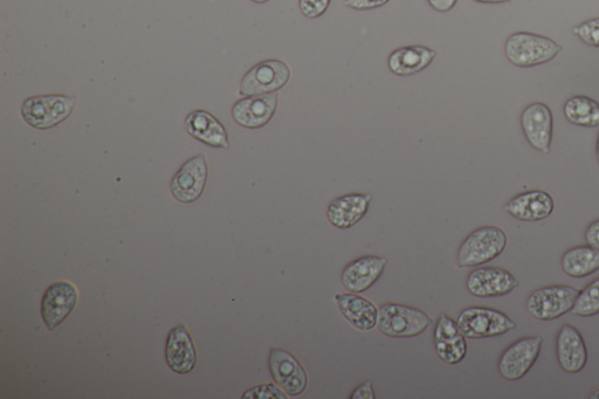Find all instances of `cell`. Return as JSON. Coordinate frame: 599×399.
I'll list each match as a JSON object with an SVG mask.
<instances>
[{
  "label": "cell",
  "mask_w": 599,
  "mask_h": 399,
  "mask_svg": "<svg viewBox=\"0 0 599 399\" xmlns=\"http://www.w3.org/2000/svg\"><path fill=\"white\" fill-rule=\"evenodd\" d=\"M563 50L556 41L532 32L513 33L506 41L505 53L509 63L529 68L545 65Z\"/></svg>",
  "instance_id": "obj_1"
},
{
  "label": "cell",
  "mask_w": 599,
  "mask_h": 399,
  "mask_svg": "<svg viewBox=\"0 0 599 399\" xmlns=\"http://www.w3.org/2000/svg\"><path fill=\"white\" fill-rule=\"evenodd\" d=\"M508 237L498 226H483L474 230L461 243L458 251L460 268L479 267L491 263L506 250Z\"/></svg>",
  "instance_id": "obj_2"
},
{
  "label": "cell",
  "mask_w": 599,
  "mask_h": 399,
  "mask_svg": "<svg viewBox=\"0 0 599 399\" xmlns=\"http://www.w3.org/2000/svg\"><path fill=\"white\" fill-rule=\"evenodd\" d=\"M433 325V319L422 309L388 302L380 308L377 328L392 339H411L422 335Z\"/></svg>",
  "instance_id": "obj_3"
},
{
  "label": "cell",
  "mask_w": 599,
  "mask_h": 399,
  "mask_svg": "<svg viewBox=\"0 0 599 399\" xmlns=\"http://www.w3.org/2000/svg\"><path fill=\"white\" fill-rule=\"evenodd\" d=\"M460 333L466 339H491L505 335L516 328V323L509 316L490 307H468L457 319Z\"/></svg>",
  "instance_id": "obj_4"
},
{
  "label": "cell",
  "mask_w": 599,
  "mask_h": 399,
  "mask_svg": "<svg viewBox=\"0 0 599 399\" xmlns=\"http://www.w3.org/2000/svg\"><path fill=\"white\" fill-rule=\"evenodd\" d=\"M580 290L569 285L537 288L526 301L527 313L537 321H553L571 312Z\"/></svg>",
  "instance_id": "obj_5"
},
{
  "label": "cell",
  "mask_w": 599,
  "mask_h": 399,
  "mask_svg": "<svg viewBox=\"0 0 599 399\" xmlns=\"http://www.w3.org/2000/svg\"><path fill=\"white\" fill-rule=\"evenodd\" d=\"M77 99L66 95L33 96L22 107L23 119L33 128L50 129L70 116Z\"/></svg>",
  "instance_id": "obj_6"
},
{
  "label": "cell",
  "mask_w": 599,
  "mask_h": 399,
  "mask_svg": "<svg viewBox=\"0 0 599 399\" xmlns=\"http://www.w3.org/2000/svg\"><path fill=\"white\" fill-rule=\"evenodd\" d=\"M542 346L541 336L521 337L509 345L502 352L498 362L501 377L509 382L522 380L539 360Z\"/></svg>",
  "instance_id": "obj_7"
},
{
  "label": "cell",
  "mask_w": 599,
  "mask_h": 399,
  "mask_svg": "<svg viewBox=\"0 0 599 399\" xmlns=\"http://www.w3.org/2000/svg\"><path fill=\"white\" fill-rule=\"evenodd\" d=\"M291 74V68L284 61H263L245 74L239 93L242 96L277 93L291 80Z\"/></svg>",
  "instance_id": "obj_8"
},
{
  "label": "cell",
  "mask_w": 599,
  "mask_h": 399,
  "mask_svg": "<svg viewBox=\"0 0 599 399\" xmlns=\"http://www.w3.org/2000/svg\"><path fill=\"white\" fill-rule=\"evenodd\" d=\"M519 286L515 275L505 268L494 266L475 268L466 279L468 293L481 299L505 297Z\"/></svg>",
  "instance_id": "obj_9"
},
{
  "label": "cell",
  "mask_w": 599,
  "mask_h": 399,
  "mask_svg": "<svg viewBox=\"0 0 599 399\" xmlns=\"http://www.w3.org/2000/svg\"><path fill=\"white\" fill-rule=\"evenodd\" d=\"M268 367H270L274 382L288 396H300L307 390V371L300 361L287 350L272 348L270 356H268Z\"/></svg>",
  "instance_id": "obj_10"
},
{
  "label": "cell",
  "mask_w": 599,
  "mask_h": 399,
  "mask_svg": "<svg viewBox=\"0 0 599 399\" xmlns=\"http://www.w3.org/2000/svg\"><path fill=\"white\" fill-rule=\"evenodd\" d=\"M521 128L529 146L548 155L552 150L554 118L546 103L535 102L521 114Z\"/></svg>",
  "instance_id": "obj_11"
},
{
  "label": "cell",
  "mask_w": 599,
  "mask_h": 399,
  "mask_svg": "<svg viewBox=\"0 0 599 399\" xmlns=\"http://www.w3.org/2000/svg\"><path fill=\"white\" fill-rule=\"evenodd\" d=\"M78 304V291L71 282L58 281L47 288L41 301V316L48 329L59 327Z\"/></svg>",
  "instance_id": "obj_12"
},
{
  "label": "cell",
  "mask_w": 599,
  "mask_h": 399,
  "mask_svg": "<svg viewBox=\"0 0 599 399\" xmlns=\"http://www.w3.org/2000/svg\"><path fill=\"white\" fill-rule=\"evenodd\" d=\"M206 181H208V164L204 155H198L185 163L172 178V195L182 203L196 202L204 192Z\"/></svg>",
  "instance_id": "obj_13"
},
{
  "label": "cell",
  "mask_w": 599,
  "mask_h": 399,
  "mask_svg": "<svg viewBox=\"0 0 599 399\" xmlns=\"http://www.w3.org/2000/svg\"><path fill=\"white\" fill-rule=\"evenodd\" d=\"M387 258L364 256L357 258L343 268L341 274L342 286L350 293H364L370 290L382 278Z\"/></svg>",
  "instance_id": "obj_14"
},
{
  "label": "cell",
  "mask_w": 599,
  "mask_h": 399,
  "mask_svg": "<svg viewBox=\"0 0 599 399\" xmlns=\"http://www.w3.org/2000/svg\"><path fill=\"white\" fill-rule=\"evenodd\" d=\"M556 356L566 373L575 375L587 366L589 355L583 335L576 327L564 323L556 336Z\"/></svg>",
  "instance_id": "obj_15"
},
{
  "label": "cell",
  "mask_w": 599,
  "mask_h": 399,
  "mask_svg": "<svg viewBox=\"0 0 599 399\" xmlns=\"http://www.w3.org/2000/svg\"><path fill=\"white\" fill-rule=\"evenodd\" d=\"M278 102L277 93L247 96L234 105L233 119L245 128H263L273 119L278 109Z\"/></svg>",
  "instance_id": "obj_16"
},
{
  "label": "cell",
  "mask_w": 599,
  "mask_h": 399,
  "mask_svg": "<svg viewBox=\"0 0 599 399\" xmlns=\"http://www.w3.org/2000/svg\"><path fill=\"white\" fill-rule=\"evenodd\" d=\"M504 210L521 222H541L553 215L555 202L546 191L530 190L509 199Z\"/></svg>",
  "instance_id": "obj_17"
},
{
  "label": "cell",
  "mask_w": 599,
  "mask_h": 399,
  "mask_svg": "<svg viewBox=\"0 0 599 399\" xmlns=\"http://www.w3.org/2000/svg\"><path fill=\"white\" fill-rule=\"evenodd\" d=\"M373 196L348 194L334 199L329 204L327 218L336 229L348 230L366 217Z\"/></svg>",
  "instance_id": "obj_18"
},
{
  "label": "cell",
  "mask_w": 599,
  "mask_h": 399,
  "mask_svg": "<svg viewBox=\"0 0 599 399\" xmlns=\"http://www.w3.org/2000/svg\"><path fill=\"white\" fill-rule=\"evenodd\" d=\"M165 360L174 373L185 375L195 369L197 354L187 328L179 325L171 330L165 347Z\"/></svg>",
  "instance_id": "obj_19"
},
{
  "label": "cell",
  "mask_w": 599,
  "mask_h": 399,
  "mask_svg": "<svg viewBox=\"0 0 599 399\" xmlns=\"http://www.w3.org/2000/svg\"><path fill=\"white\" fill-rule=\"evenodd\" d=\"M335 302L343 318L360 332H370L377 327L380 309L368 299L349 292L336 294Z\"/></svg>",
  "instance_id": "obj_20"
},
{
  "label": "cell",
  "mask_w": 599,
  "mask_h": 399,
  "mask_svg": "<svg viewBox=\"0 0 599 399\" xmlns=\"http://www.w3.org/2000/svg\"><path fill=\"white\" fill-rule=\"evenodd\" d=\"M437 57L430 47L411 45L399 47L389 55V70L398 77H410L428 68Z\"/></svg>",
  "instance_id": "obj_21"
},
{
  "label": "cell",
  "mask_w": 599,
  "mask_h": 399,
  "mask_svg": "<svg viewBox=\"0 0 599 399\" xmlns=\"http://www.w3.org/2000/svg\"><path fill=\"white\" fill-rule=\"evenodd\" d=\"M185 126L192 137L208 146L223 149L230 147L229 135L222 123L205 110L191 113Z\"/></svg>",
  "instance_id": "obj_22"
},
{
  "label": "cell",
  "mask_w": 599,
  "mask_h": 399,
  "mask_svg": "<svg viewBox=\"0 0 599 399\" xmlns=\"http://www.w3.org/2000/svg\"><path fill=\"white\" fill-rule=\"evenodd\" d=\"M561 267L570 278H587L599 271V250L590 245L575 246L564 252Z\"/></svg>",
  "instance_id": "obj_23"
},
{
  "label": "cell",
  "mask_w": 599,
  "mask_h": 399,
  "mask_svg": "<svg viewBox=\"0 0 599 399\" xmlns=\"http://www.w3.org/2000/svg\"><path fill=\"white\" fill-rule=\"evenodd\" d=\"M563 114L573 125L585 128L599 127V102L585 95H575L563 106Z\"/></svg>",
  "instance_id": "obj_24"
},
{
  "label": "cell",
  "mask_w": 599,
  "mask_h": 399,
  "mask_svg": "<svg viewBox=\"0 0 599 399\" xmlns=\"http://www.w3.org/2000/svg\"><path fill=\"white\" fill-rule=\"evenodd\" d=\"M571 313L580 318H591L599 314V278L592 280L578 293Z\"/></svg>",
  "instance_id": "obj_25"
},
{
  "label": "cell",
  "mask_w": 599,
  "mask_h": 399,
  "mask_svg": "<svg viewBox=\"0 0 599 399\" xmlns=\"http://www.w3.org/2000/svg\"><path fill=\"white\" fill-rule=\"evenodd\" d=\"M436 353L446 364H458L464 361L467 354L466 337L460 334L452 339L435 340Z\"/></svg>",
  "instance_id": "obj_26"
},
{
  "label": "cell",
  "mask_w": 599,
  "mask_h": 399,
  "mask_svg": "<svg viewBox=\"0 0 599 399\" xmlns=\"http://www.w3.org/2000/svg\"><path fill=\"white\" fill-rule=\"evenodd\" d=\"M573 33L585 45L599 48V18H592L575 26Z\"/></svg>",
  "instance_id": "obj_27"
},
{
  "label": "cell",
  "mask_w": 599,
  "mask_h": 399,
  "mask_svg": "<svg viewBox=\"0 0 599 399\" xmlns=\"http://www.w3.org/2000/svg\"><path fill=\"white\" fill-rule=\"evenodd\" d=\"M460 334L458 322L447 314H440L435 328V340L452 339Z\"/></svg>",
  "instance_id": "obj_28"
},
{
  "label": "cell",
  "mask_w": 599,
  "mask_h": 399,
  "mask_svg": "<svg viewBox=\"0 0 599 399\" xmlns=\"http://www.w3.org/2000/svg\"><path fill=\"white\" fill-rule=\"evenodd\" d=\"M288 395L282 390L277 383L275 384H261L256 388H252L245 392L243 398L251 399H267V398H280L287 399Z\"/></svg>",
  "instance_id": "obj_29"
},
{
  "label": "cell",
  "mask_w": 599,
  "mask_h": 399,
  "mask_svg": "<svg viewBox=\"0 0 599 399\" xmlns=\"http://www.w3.org/2000/svg\"><path fill=\"white\" fill-rule=\"evenodd\" d=\"M332 0H299V9L306 18H320L328 11Z\"/></svg>",
  "instance_id": "obj_30"
},
{
  "label": "cell",
  "mask_w": 599,
  "mask_h": 399,
  "mask_svg": "<svg viewBox=\"0 0 599 399\" xmlns=\"http://www.w3.org/2000/svg\"><path fill=\"white\" fill-rule=\"evenodd\" d=\"M389 2L390 0H344V5L356 11H370L380 9Z\"/></svg>",
  "instance_id": "obj_31"
},
{
  "label": "cell",
  "mask_w": 599,
  "mask_h": 399,
  "mask_svg": "<svg viewBox=\"0 0 599 399\" xmlns=\"http://www.w3.org/2000/svg\"><path fill=\"white\" fill-rule=\"evenodd\" d=\"M351 399H376L373 382L367 381L353 391L350 395Z\"/></svg>",
  "instance_id": "obj_32"
},
{
  "label": "cell",
  "mask_w": 599,
  "mask_h": 399,
  "mask_svg": "<svg viewBox=\"0 0 599 399\" xmlns=\"http://www.w3.org/2000/svg\"><path fill=\"white\" fill-rule=\"evenodd\" d=\"M585 242L594 249L599 250V219L590 223L587 230H585Z\"/></svg>",
  "instance_id": "obj_33"
},
{
  "label": "cell",
  "mask_w": 599,
  "mask_h": 399,
  "mask_svg": "<svg viewBox=\"0 0 599 399\" xmlns=\"http://www.w3.org/2000/svg\"><path fill=\"white\" fill-rule=\"evenodd\" d=\"M431 8L437 12L445 13L454 9L458 0H428Z\"/></svg>",
  "instance_id": "obj_34"
},
{
  "label": "cell",
  "mask_w": 599,
  "mask_h": 399,
  "mask_svg": "<svg viewBox=\"0 0 599 399\" xmlns=\"http://www.w3.org/2000/svg\"><path fill=\"white\" fill-rule=\"evenodd\" d=\"M474 2L480 4H505L511 2V0H474Z\"/></svg>",
  "instance_id": "obj_35"
},
{
  "label": "cell",
  "mask_w": 599,
  "mask_h": 399,
  "mask_svg": "<svg viewBox=\"0 0 599 399\" xmlns=\"http://www.w3.org/2000/svg\"><path fill=\"white\" fill-rule=\"evenodd\" d=\"M589 398H591V399H599V389H597L594 392H592V394L589 396Z\"/></svg>",
  "instance_id": "obj_36"
},
{
  "label": "cell",
  "mask_w": 599,
  "mask_h": 399,
  "mask_svg": "<svg viewBox=\"0 0 599 399\" xmlns=\"http://www.w3.org/2000/svg\"><path fill=\"white\" fill-rule=\"evenodd\" d=\"M596 154H597V161H598V164H599V134L597 136Z\"/></svg>",
  "instance_id": "obj_37"
},
{
  "label": "cell",
  "mask_w": 599,
  "mask_h": 399,
  "mask_svg": "<svg viewBox=\"0 0 599 399\" xmlns=\"http://www.w3.org/2000/svg\"><path fill=\"white\" fill-rule=\"evenodd\" d=\"M252 2L256 4H265L270 2V0H252Z\"/></svg>",
  "instance_id": "obj_38"
}]
</instances>
